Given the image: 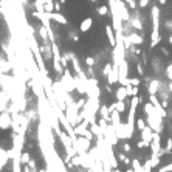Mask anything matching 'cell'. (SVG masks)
<instances>
[{"instance_id": "1", "label": "cell", "mask_w": 172, "mask_h": 172, "mask_svg": "<svg viewBox=\"0 0 172 172\" xmlns=\"http://www.w3.org/2000/svg\"><path fill=\"white\" fill-rule=\"evenodd\" d=\"M71 143H73V147L76 149V152L79 153V155H85V153L90 150V147H92L93 141H90L85 137H78L76 140H73Z\"/></svg>"}, {"instance_id": "2", "label": "cell", "mask_w": 172, "mask_h": 172, "mask_svg": "<svg viewBox=\"0 0 172 172\" xmlns=\"http://www.w3.org/2000/svg\"><path fill=\"white\" fill-rule=\"evenodd\" d=\"M116 11H118L123 22H129L130 20V13H129L127 6H126V3L123 2V0H116Z\"/></svg>"}, {"instance_id": "3", "label": "cell", "mask_w": 172, "mask_h": 172, "mask_svg": "<svg viewBox=\"0 0 172 172\" xmlns=\"http://www.w3.org/2000/svg\"><path fill=\"white\" fill-rule=\"evenodd\" d=\"M118 79H120V70H118V64H113L112 71L107 75V82L110 84V85H113V84H116V82H118Z\"/></svg>"}, {"instance_id": "4", "label": "cell", "mask_w": 172, "mask_h": 172, "mask_svg": "<svg viewBox=\"0 0 172 172\" xmlns=\"http://www.w3.org/2000/svg\"><path fill=\"white\" fill-rule=\"evenodd\" d=\"M140 133H141V140H143L144 143H146V144H147V147H149V146H150V143H152V135H153L152 127L146 124V127H144Z\"/></svg>"}, {"instance_id": "5", "label": "cell", "mask_w": 172, "mask_h": 172, "mask_svg": "<svg viewBox=\"0 0 172 172\" xmlns=\"http://www.w3.org/2000/svg\"><path fill=\"white\" fill-rule=\"evenodd\" d=\"M10 126H13V118L8 112L0 113V129H8Z\"/></svg>"}, {"instance_id": "6", "label": "cell", "mask_w": 172, "mask_h": 172, "mask_svg": "<svg viewBox=\"0 0 172 172\" xmlns=\"http://www.w3.org/2000/svg\"><path fill=\"white\" fill-rule=\"evenodd\" d=\"M48 17H50L53 22H56V23H59V25H68V20L65 19V16H62L59 11L48 13Z\"/></svg>"}, {"instance_id": "7", "label": "cell", "mask_w": 172, "mask_h": 172, "mask_svg": "<svg viewBox=\"0 0 172 172\" xmlns=\"http://www.w3.org/2000/svg\"><path fill=\"white\" fill-rule=\"evenodd\" d=\"M105 34H107V37H108L110 45L115 48V47H116V34H115V31H113V26H112V25H107V26H105Z\"/></svg>"}, {"instance_id": "8", "label": "cell", "mask_w": 172, "mask_h": 172, "mask_svg": "<svg viewBox=\"0 0 172 172\" xmlns=\"http://www.w3.org/2000/svg\"><path fill=\"white\" fill-rule=\"evenodd\" d=\"M115 98H116V101H126V98H127V90H126V85H121V87L116 88Z\"/></svg>"}, {"instance_id": "9", "label": "cell", "mask_w": 172, "mask_h": 172, "mask_svg": "<svg viewBox=\"0 0 172 172\" xmlns=\"http://www.w3.org/2000/svg\"><path fill=\"white\" fill-rule=\"evenodd\" d=\"M88 129L93 132V135L95 137H98V138H101V137H104V132H102V129H101V126H99L98 123H92L88 126Z\"/></svg>"}, {"instance_id": "10", "label": "cell", "mask_w": 172, "mask_h": 172, "mask_svg": "<svg viewBox=\"0 0 172 172\" xmlns=\"http://www.w3.org/2000/svg\"><path fill=\"white\" fill-rule=\"evenodd\" d=\"M92 25H93V19H92V17H87V19H84L82 22H81L79 30L82 31V33H87L90 28H92Z\"/></svg>"}, {"instance_id": "11", "label": "cell", "mask_w": 172, "mask_h": 172, "mask_svg": "<svg viewBox=\"0 0 172 172\" xmlns=\"http://www.w3.org/2000/svg\"><path fill=\"white\" fill-rule=\"evenodd\" d=\"M99 115H101V118H104V120H107L108 123H110V112H108V105L107 104H102L101 107H99Z\"/></svg>"}, {"instance_id": "12", "label": "cell", "mask_w": 172, "mask_h": 172, "mask_svg": "<svg viewBox=\"0 0 172 172\" xmlns=\"http://www.w3.org/2000/svg\"><path fill=\"white\" fill-rule=\"evenodd\" d=\"M126 90H127V96H137L138 95V92H140V87H133L130 82L127 84V85H126Z\"/></svg>"}, {"instance_id": "13", "label": "cell", "mask_w": 172, "mask_h": 172, "mask_svg": "<svg viewBox=\"0 0 172 172\" xmlns=\"http://www.w3.org/2000/svg\"><path fill=\"white\" fill-rule=\"evenodd\" d=\"M160 33H158V30H152V34H150V47H155V45L160 42Z\"/></svg>"}, {"instance_id": "14", "label": "cell", "mask_w": 172, "mask_h": 172, "mask_svg": "<svg viewBox=\"0 0 172 172\" xmlns=\"http://www.w3.org/2000/svg\"><path fill=\"white\" fill-rule=\"evenodd\" d=\"M160 90V82L155 79V81H152V82L149 84V95H157V92Z\"/></svg>"}, {"instance_id": "15", "label": "cell", "mask_w": 172, "mask_h": 172, "mask_svg": "<svg viewBox=\"0 0 172 172\" xmlns=\"http://www.w3.org/2000/svg\"><path fill=\"white\" fill-rule=\"evenodd\" d=\"M39 36H40L42 42H45V40L50 39V37H48V30H47V26H45V25H40V26H39Z\"/></svg>"}, {"instance_id": "16", "label": "cell", "mask_w": 172, "mask_h": 172, "mask_svg": "<svg viewBox=\"0 0 172 172\" xmlns=\"http://www.w3.org/2000/svg\"><path fill=\"white\" fill-rule=\"evenodd\" d=\"M127 39L130 40V43H135V45L143 43V37L138 36V34H130V36H127Z\"/></svg>"}, {"instance_id": "17", "label": "cell", "mask_w": 172, "mask_h": 172, "mask_svg": "<svg viewBox=\"0 0 172 172\" xmlns=\"http://www.w3.org/2000/svg\"><path fill=\"white\" fill-rule=\"evenodd\" d=\"M43 11L45 13H53L54 11V0H47L43 3Z\"/></svg>"}, {"instance_id": "18", "label": "cell", "mask_w": 172, "mask_h": 172, "mask_svg": "<svg viewBox=\"0 0 172 172\" xmlns=\"http://www.w3.org/2000/svg\"><path fill=\"white\" fill-rule=\"evenodd\" d=\"M30 158H31L30 152H26V150H22V152H20V163H22V165H28Z\"/></svg>"}, {"instance_id": "19", "label": "cell", "mask_w": 172, "mask_h": 172, "mask_svg": "<svg viewBox=\"0 0 172 172\" xmlns=\"http://www.w3.org/2000/svg\"><path fill=\"white\" fill-rule=\"evenodd\" d=\"M116 158H118L120 161H123V163H124L126 166H129V165H132V160H130L129 157H126V155H124L123 152H118V155H116Z\"/></svg>"}, {"instance_id": "20", "label": "cell", "mask_w": 172, "mask_h": 172, "mask_svg": "<svg viewBox=\"0 0 172 172\" xmlns=\"http://www.w3.org/2000/svg\"><path fill=\"white\" fill-rule=\"evenodd\" d=\"M116 110L120 113H124L126 112V101H116Z\"/></svg>"}, {"instance_id": "21", "label": "cell", "mask_w": 172, "mask_h": 172, "mask_svg": "<svg viewBox=\"0 0 172 172\" xmlns=\"http://www.w3.org/2000/svg\"><path fill=\"white\" fill-rule=\"evenodd\" d=\"M112 68H113V62H112V64H110V62H108V64H105V65H104V68H102V75L107 78V75L112 71Z\"/></svg>"}, {"instance_id": "22", "label": "cell", "mask_w": 172, "mask_h": 172, "mask_svg": "<svg viewBox=\"0 0 172 172\" xmlns=\"http://www.w3.org/2000/svg\"><path fill=\"white\" fill-rule=\"evenodd\" d=\"M95 64H96V59L95 58H92V56H87L85 58V65L87 67H95Z\"/></svg>"}, {"instance_id": "23", "label": "cell", "mask_w": 172, "mask_h": 172, "mask_svg": "<svg viewBox=\"0 0 172 172\" xmlns=\"http://www.w3.org/2000/svg\"><path fill=\"white\" fill-rule=\"evenodd\" d=\"M144 127H146V121H144L143 118H138V120H137V129L141 132Z\"/></svg>"}, {"instance_id": "24", "label": "cell", "mask_w": 172, "mask_h": 172, "mask_svg": "<svg viewBox=\"0 0 172 172\" xmlns=\"http://www.w3.org/2000/svg\"><path fill=\"white\" fill-rule=\"evenodd\" d=\"M129 82H130L133 87H140L141 79H140V78H129Z\"/></svg>"}, {"instance_id": "25", "label": "cell", "mask_w": 172, "mask_h": 172, "mask_svg": "<svg viewBox=\"0 0 172 172\" xmlns=\"http://www.w3.org/2000/svg\"><path fill=\"white\" fill-rule=\"evenodd\" d=\"M34 6H36V11H43V0H36Z\"/></svg>"}, {"instance_id": "26", "label": "cell", "mask_w": 172, "mask_h": 172, "mask_svg": "<svg viewBox=\"0 0 172 172\" xmlns=\"http://www.w3.org/2000/svg\"><path fill=\"white\" fill-rule=\"evenodd\" d=\"M108 13V6H99L98 8V14L99 16H105Z\"/></svg>"}, {"instance_id": "27", "label": "cell", "mask_w": 172, "mask_h": 172, "mask_svg": "<svg viewBox=\"0 0 172 172\" xmlns=\"http://www.w3.org/2000/svg\"><path fill=\"white\" fill-rule=\"evenodd\" d=\"M85 102H87V99H84V98H81V99H78V101H76V107H78L79 110H81V108H82V107L85 105Z\"/></svg>"}, {"instance_id": "28", "label": "cell", "mask_w": 172, "mask_h": 172, "mask_svg": "<svg viewBox=\"0 0 172 172\" xmlns=\"http://www.w3.org/2000/svg\"><path fill=\"white\" fill-rule=\"evenodd\" d=\"M160 172H172V163H169V165L160 168Z\"/></svg>"}, {"instance_id": "29", "label": "cell", "mask_w": 172, "mask_h": 172, "mask_svg": "<svg viewBox=\"0 0 172 172\" xmlns=\"http://www.w3.org/2000/svg\"><path fill=\"white\" fill-rule=\"evenodd\" d=\"M123 149H124V152H127V153H129V152L132 150V146H130L129 143H124V144H123Z\"/></svg>"}, {"instance_id": "30", "label": "cell", "mask_w": 172, "mask_h": 172, "mask_svg": "<svg viewBox=\"0 0 172 172\" xmlns=\"http://www.w3.org/2000/svg\"><path fill=\"white\" fill-rule=\"evenodd\" d=\"M137 146H138V149H144V147H147V144L144 143L143 140H140V141L137 143Z\"/></svg>"}, {"instance_id": "31", "label": "cell", "mask_w": 172, "mask_h": 172, "mask_svg": "<svg viewBox=\"0 0 172 172\" xmlns=\"http://www.w3.org/2000/svg\"><path fill=\"white\" fill-rule=\"evenodd\" d=\"M137 68H138V73L143 76L144 75V70H143V64H141V62H138V64H137Z\"/></svg>"}, {"instance_id": "32", "label": "cell", "mask_w": 172, "mask_h": 172, "mask_svg": "<svg viewBox=\"0 0 172 172\" xmlns=\"http://www.w3.org/2000/svg\"><path fill=\"white\" fill-rule=\"evenodd\" d=\"M126 2L129 3V8H132V10H135V8H137V3H135L133 0H126Z\"/></svg>"}, {"instance_id": "33", "label": "cell", "mask_w": 172, "mask_h": 172, "mask_svg": "<svg viewBox=\"0 0 172 172\" xmlns=\"http://www.w3.org/2000/svg\"><path fill=\"white\" fill-rule=\"evenodd\" d=\"M147 3H149V0H140V6H141V8L147 6Z\"/></svg>"}, {"instance_id": "34", "label": "cell", "mask_w": 172, "mask_h": 172, "mask_svg": "<svg viewBox=\"0 0 172 172\" xmlns=\"http://www.w3.org/2000/svg\"><path fill=\"white\" fill-rule=\"evenodd\" d=\"M54 10H56V11H61V2H59V3H54Z\"/></svg>"}, {"instance_id": "35", "label": "cell", "mask_w": 172, "mask_h": 172, "mask_svg": "<svg viewBox=\"0 0 172 172\" xmlns=\"http://www.w3.org/2000/svg\"><path fill=\"white\" fill-rule=\"evenodd\" d=\"M169 92H172V82L169 84Z\"/></svg>"}, {"instance_id": "36", "label": "cell", "mask_w": 172, "mask_h": 172, "mask_svg": "<svg viewBox=\"0 0 172 172\" xmlns=\"http://www.w3.org/2000/svg\"><path fill=\"white\" fill-rule=\"evenodd\" d=\"M2 14H3V11H2V6H0V17H2Z\"/></svg>"}, {"instance_id": "37", "label": "cell", "mask_w": 172, "mask_h": 172, "mask_svg": "<svg viewBox=\"0 0 172 172\" xmlns=\"http://www.w3.org/2000/svg\"><path fill=\"white\" fill-rule=\"evenodd\" d=\"M160 3L163 5V3H166V0H160Z\"/></svg>"}, {"instance_id": "38", "label": "cell", "mask_w": 172, "mask_h": 172, "mask_svg": "<svg viewBox=\"0 0 172 172\" xmlns=\"http://www.w3.org/2000/svg\"><path fill=\"white\" fill-rule=\"evenodd\" d=\"M126 172H135L133 169H127V171H126Z\"/></svg>"}, {"instance_id": "39", "label": "cell", "mask_w": 172, "mask_h": 172, "mask_svg": "<svg viewBox=\"0 0 172 172\" xmlns=\"http://www.w3.org/2000/svg\"><path fill=\"white\" fill-rule=\"evenodd\" d=\"M169 43H172V36H171V37H169Z\"/></svg>"}]
</instances>
